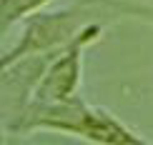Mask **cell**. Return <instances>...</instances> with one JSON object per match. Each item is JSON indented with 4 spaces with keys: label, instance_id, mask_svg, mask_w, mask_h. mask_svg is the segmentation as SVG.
<instances>
[{
    "label": "cell",
    "instance_id": "cell-1",
    "mask_svg": "<svg viewBox=\"0 0 153 145\" xmlns=\"http://www.w3.org/2000/svg\"><path fill=\"white\" fill-rule=\"evenodd\" d=\"M5 128L18 135L50 130V133L85 140L91 145H138L141 140V135L123 120H118L113 113L85 103L83 98H75L63 105H48V108H25Z\"/></svg>",
    "mask_w": 153,
    "mask_h": 145
},
{
    "label": "cell",
    "instance_id": "cell-2",
    "mask_svg": "<svg viewBox=\"0 0 153 145\" xmlns=\"http://www.w3.org/2000/svg\"><path fill=\"white\" fill-rule=\"evenodd\" d=\"M116 20L103 0H75L65 8H45L20 23V35L15 45L0 58V68L35 55H55L65 50L88 25L98 20Z\"/></svg>",
    "mask_w": 153,
    "mask_h": 145
},
{
    "label": "cell",
    "instance_id": "cell-3",
    "mask_svg": "<svg viewBox=\"0 0 153 145\" xmlns=\"http://www.w3.org/2000/svg\"><path fill=\"white\" fill-rule=\"evenodd\" d=\"M105 20H98L88 25L83 33L68 45L65 50L55 53L50 58L40 83L35 85V93L30 98L28 108H48V105H63L80 98V83H83V60L85 53L103 38Z\"/></svg>",
    "mask_w": 153,
    "mask_h": 145
},
{
    "label": "cell",
    "instance_id": "cell-4",
    "mask_svg": "<svg viewBox=\"0 0 153 145\" xmlns=\"http://www.w3.org/2000/svg\"><path fill=\"white\" fill-rule=\"evenodd\" d=\"M53 0H0V20H3V30L20 25L25 18L35 15V13L45 10Z\"/></svg>",
    "mask_w": 153,
    "mask_h": 145
},
{
    "label": "cell",
    "instance_id": "cell-5",
    "mask_svg": "<svg viewBox=\"0 0 153 145\" xmlns=\"http://www.w3.org/2000/svg\"><path fill=\"white\" fill-rule=\"evenodd\" d=\"M111 10V15L120 20V18H133L153 25V3H141V0H103Z\"/></svg>",
    "mask_w": 153,
    "mask_h": 145
}]
</instances>
